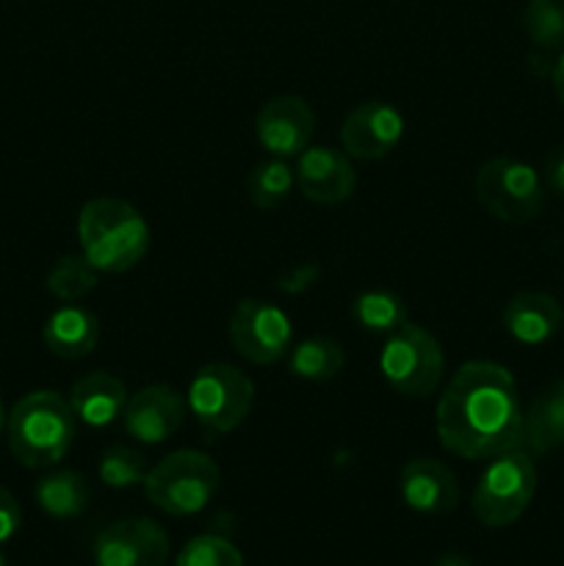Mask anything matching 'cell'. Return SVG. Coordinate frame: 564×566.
<instances>
[{
  "label": "cell",
  "instance_id": "obj_29",
  "mask_svg": "<svg viewBox=\"0 0 564 566\" xmlns=\"http://www.w3.org/2000/svg\"><path fill=\"white\" fill-rule=\"evenodd\" d=\"M542 186H545V191L564 197V144L547 153L545 169H542Z\"/></svg>",
  "mask_w": 564,
  "mask_h": 566
},
{
  "label": "cell",
  "instance_id": "obj_32",
  "mask_svg": "<svg viewBox=\"0 0 564 566\" xmlns=\"http://www.w3.org/2000/svg\"><path fill=\"white\" fill-rule=\"evenodd\" d=\"M6 420H9V415H6L3 401H0V434H3V431H6Z\"/></svg>",
  "mask_w": 564,
  "mask_h": 566
},
{
  "label": "cell",
  "instance_id": "obj_9",
  "mask_svg": "<svg viewBox=\"0 0 564 566\" xmlns=\"http://www.w3.org/2000/svg\"><path fill=\"white\" fill-rule=\"evenodd\" d=\"M230 343L247 363L276 365L293 348L291 318L263 298H241L230 315Z\"/></svg>",
  "mask_w": 564,
  "mask_h": 566
},
{
  "label": "cell",
  "instance_id": "obj_31",
  "mask_svg": "<svg viewBox=\"0 0 564 566\" xmlns=\"http://www.w3.org/2000/svg\"><path fill=\"white\" fill-rule=\"evenodd\" d=\"M431 566H473V562L468 556H462V553H442V556L435 558Z\"/></svg>",
  "mask_w": 564,
  "mask_h": 566
},
{
  "label": "cell",
  "instance_id": "obj_23",
  "mask_svg": "<svg viewBox=\"0 0 564 566\" xmlns=\"http://www.w3.org/2000/svg\"><path fill=\"white\" fill-rule=\"evenodd\" d=\"M523 31L534 50L562 53L564 50V0H529L523 9Z\"/></svg>",
  "mask_w": 564,
  "mask_h": 566
},
{
  "label": "cell",
  "instance_id": "obj_1",
  "mask_svg": "<svg viewBox=\"0 0 564 566\" xmlns=\"http://www.w3.org/2000/svg\"><path fill=\"white\" fill-rule=\"evenodd\" d=\"M523 420L518 381L495 363H464L437 398V437L464 462H490L523 448Z\"/></svg>",
  "mask_w": 564,
  "mask_h": 566
},
{
  "label": "cell",
  "instance_id": "obj_21",
  "mask_svg": "<svg viewBox=\"0 0 564 566\" xmlns=\"http://www.w3.org/2000/svg\"><path fill=\"white\" fill-rule=\"evenodd\" d=\"M343 365H346V354L341 343L332 337H307L288 352V370L296 379L313 381V385L332 381L341 374Z\"/></svg>",
  "mask_w": 564,
  "mask_h": 566
},
{
  "label": "cell",
  "instance_id": "obj_26",
  "mask_svg": "<svg viewBox=\"0 0 564 566\" xmlns=\"http://www.w3.org/2000/svg\"><path fill=\"white\" fill-rule=\"evenodd\" d=\"M100 481L111 490H127V486L144 484L147 479V459H144L142 451L130 446H122V442H114L103 451L97 464Z\"/></svg>",
  "mask_w": 564,
  "mask_h": 566
},
{
  "label": "cell",
  "instance_id": "obj_8",
  "mask_svg": "<svg viewBox=\"0 0 564 566\" xmlns=\"http://www.w3.org/2000/svg\"><path fill=\"white\" fill-rule=\"evenodd\" d=\"M473 193L481 208L503 224H529L545 205V186L534 166L518 158H492L479 166Z\"/></svg>",
  "mask_w": 564,
  "mask_h": 566
},
{
  "label": "cell",
  "instance_id": "obj_28",
  "mask_svg": "<svg viewBox=\"0 0 564 566\" xmlns=\"http://www.w3.org/2000/svg\"><path fill=\"white\" fill-rule=\"evenodd\" d=\"M22 525V509L17 503V497L11 495L6 486H0V545L9 542L11 536L20 531Z\"/></svg>",
  "mask_w": 564,
  "mask_h": 566
},
{
  "label": "cell",
  "instance_id": "obj_13",
  "mask_svg": "<svg viewBox=\"0 0 564 566\" xmlns=\"http://www.w3.org/2000/svg\"><path fill=\"white\" fill-rule=\"evenodd\" d=\"M254 133L271 158H296L313 142L315 114L302 97L282 94L258 111Z\"/></svg>",
  "mask_w": 564,
  "mask_h": 566
},
{
  "label": "cell",
  "instance_id": "obj_14",
  "mask_svg": "<svg viewBox=\"0 0 564 566\" xmlns=\"http://www.w3.org/2000/svg\"><path fill=\"white\" fill-rule=\"evenodd\" d=\"M296 186L315 205H341L357 188V171L343 149L307 147L296 160Z\"/></svg>",
  "mask_w": 564,
  "mask_h": 566
},
{
  "label": "cell",
  "instance_id": "obj_18",
  "mask_svg": "<svg viewBox=\"0 0 564 566\" xmlns=\"http://www.w3.org/2000/svg\"><path fill=\"white\" fill-rule=\"evenodd\" d=\"M523 448L536 457L564 451V379L547 385L525 409Z\"/></svg>",
  "mask_w": 564,
  "mask_h": 566
},
{
  "label": "cell",
  "instance_id": "obj_30",
  "mask_svg": "<svg viewBox=\"0 0 564 566\" xmlns=\"http://www.w3.org/2000/svg\"><path fill=\"white\" fill-rule=\"evenodd\" d=\"M551 83H553V92H556V99L562 103V108H564V50L558 53V59L553 61Z\"/></svg>",
  "mask_w": 564,
  "mask_h": 566
},
{
  "label": "cell",
  "instance_id": "obj_25",
  "mask_svg": "<svg viewBox=\"0 0 564 566\" xmlns=\"http://www.w3.org/2000/svg\"><path fill=\"white\" fill-rule=\"evenodd\" d=\"M100 271L83 254H64L48 271V291L64 304H75L86 298L97 287Z\"/></svg>",
  "mask_w": 564,
  "mask_h": 566
},
{
  "label": "cell",
  "instance_id": "obj_11",
  "mask_svg": "<svg viewBox=\"0 0 564 566\" xmlns=\"http://www.w3.org/2000/svg\"><path fill=\"white\" fill-rule=\"evenodd\" d=\"M188 401L169 385H149L127 396L122 409V429L142 446H160L186 423Z\"/></svg>",
  "mask_w": 564,
  "mask_h": 566
},
{
  "label": "cell",
  "instance_id": "obj_10",
  "mask_svg": "<svg viewBox=\"0 0 564 566\" xmlns=\"http://www.w3.org/2000/svg\"><path fill=\"white\" fill-rule=\"evenodd\" d=\"M92 553L94 566H166L171 547L155 520L133 517L100 531Z\"/></svg>",
  "mask_w": 564,
  "mask_h": 566
},
{
  "label": "cell",
  "instance_id": "obj_20",
  "mask_svg": "<svg viewBox=\"0 0 564 566\" xmlns=\"http://www.w3.org/2000/svg\"><path fill=\"white\" fill-rule=\"evenodd\" d=\"M39 509L53 520H75L81 517L92 501V486L75 470H55V473L42 475L36 481Z\"/></svg>",
  "mask_w": 564,
  "mask_h": 566
},
{
  "label": "cell",
  "instance_id": "obj_4",
  "mask_svg": "<svg viewBox=\"0 0 564 566\" xmlns=\"http://www.w3.org/2000/svg\"><path fill=\"white\" fill-rule=\"evenodd\" d=\"M219 464L202 451H171L149 468L144 479V497L158 512L169 517H191L199 514L219 492Z\"/></svg>",
  "mask_w": 564,
  "mask_h": 566
},
{
  "label": "cell",
  "instance_id": "obj_22",
  "mask_svg": "<svg viewBox=\"0 0 564 566\" xmlns=\"http://www.w3.org/2000/svg\"><path fill=\"white\" fill-rule=\"evenodd\" d=\"M352 318L370 335H393L407 324V304L393 291H365L354 298Z\"/></svg>",
  "mask_w": 564,
  "mask_h": 566
},
{
  "label": "cell",
  "instance_id": "obj_7",
  "mask_svg": "<svg viewBox=\"0 0 564 566\" xmlns=\"http://www.w3.org/2000/svg\"><path fill=\"white\" fill-rule=\"evenodd\" d=\"M379 370L387 387L398 396L429 398L446 376V354L429 329L407 321L385 337Z\"/></svg>",
  "mask_w": 564,
  "mask_h": 566
},
{
  "label": "cell",
  "instance_id": "obj_2",
  "mask_svg": "<svg viewBox=\"0 0 564 566\" xmlns=\"http://www.w3.org/2000/svg\"><path fill=\"white\" fill-rule=\"evenodd\" d=\"M77 418L70 401L55 390H33L11 407L6 420L9 451L22 468L44 470L70 453Z\"/></svg>",
  "mask_w": 564,
  "mask_h": 566
},
{
  "label": "cell",
  "instance_id": "obj_17",
  "mask_svg": "<svg viewBox=\"0 0 564 566\" xmlns=\"http://www.w3.org/2000/svg\"><path fill=\"white\" fill-rule=\"evenodd\" d=\"M66 401L81 423H86L88 429H105L122 418V409L127 403V387L108 370H92L72 385Z\"/></svg>",
  "mask_w": 564,
  "mask_h": 566
},
{
  "label": "cell",
  "instance_id": "obj_24",
  "mask_svg": "<svg viewBox=\"0 0 564 566\" xmlns=\"http://www.w3.org/2000/svg\"><path fill=\"white\" fill-rule=\"evenodd\" d=\"M293 186H296V175L285 164V158H269L249 171L247 193L254 208L274 210L288 202Z\"/></svg>",
  "mask_w": 564,
  "mask_h": 566
},
{
  "label": "cell",
  "instance_id": "obj_15",
  "mask_svg": "<svg viewBox=\"0 0 564 566\" xmlns=\"http://www.w3.org/2000/svg\"><path fill=\"white\" fill-rule=\"evenodd\" d=\"M398 492H401L407 509L426 514V517H440L459 506L457 479L446 464L429 457L404 464L401 475H398Z\"/></svg>",
  "mask_w": 564,
  "mask_h": 566
},
{
  "label": "cell",
  "instance_id": "obj_33",
  "mask_svg": "<svg viewBox=\"0 0 564 566\" xmlns=\"http://www.w3.org/2000/svg\"><path fill=\"white\" fill-rule=\"evenodd\" d=\"M0 566H6V556H3V553H0Z\"/></svg>",
  "mask_w": 564,
  "mask_h": 566
},
{
  "label": "cell",
  "instance_id": "obj_6",
  "mask_svg": "<svg viewBox=\"0 0 564 566\" xmlns=\"http://www.w3.org/2000/svg\"><path fill=\"white\" fill-rule=\"evenodd\" d=\"M536 492V468L534 459L525 448L506 451L490 459L484 473L479 475L473 490L476 520L487 528H506L518 523L531 506Z\"/></svg>",
  "mask_w": 564,
  "mask_h": 566
},
{
  "label": "cell",
  "instance_id": "obj_16",
  "mask_svg": "<svg viewBox=\"0 0 564 566\" xmlns=\"http://www.w3.org/2000/svg\"><path fill=\"white\" fill-rule=\"evenodd\" d=\"M501 324L512 340L523 343V346H542L562 332L564 307L551 293H514L503 307Z\"/></svg>",
  "mask_w": 564,
  "mask_h": 566
},
{
  "label": "cell",
  "instance_id": "obj_5",
  "mask_svg": "<svg viewBox=\"0 0 564 566\" xmlns=\"http://www.w3.org/2000/svg\"><path fill=\"white\" fill-rule=\"evenodd\" d=\"M188 412L208 440L236 431L254 403V381L227 363H210L194 374L186 392Z\"/></svg>",
  "mask_w": 564,
  "mask_h": 566
},
{
  "label": "cell",
  "instance_id": "obj_3",
  "mask_svg": "<svg viewBox=\"0 0 564 566\" xmlns=\"http://www.w3.org/2000/svg\"><path fill=\"white\" fill-rule=\"evenodd\" d=\"M77 241L83 258L105 274L136 269L149 252V227L125 199H92L77 213Z\"/></svg>",
  "mask_w": 564,
  "mask_h": 566
},
{
  "label": "cell",
  "instance_id": "obj_19",
  "mask_svg": "<svg viewBox=\"0 0 564 566\" xmlns=\"http://www.w3.org/2000/svg\"><path fill=\"white\" fill-rule=\"evenodd\" d=\"M48 352L59 359H83L100 340V321L77 304H64L48 318L42 329Z\"/></svg>",
  "mask_w": 564,
  "mask_h": 566
},
{
  "label": "cell",
  "instance_id": "obj_27",
  "mask_svg": "<svg viewBox=\"0 0 564 566\" xmlns=\"http://www.w3.org/2000/svg\"><path fill=\"white\" fill-rule=\"evenodd\" d=\"M175 566H243V556L232 542L202 534L186 542V547L177 553Z\"/></svg>",
  "mask_w": 564,
  "mask_h": 566
},
{
  "label": "cell",
  "instance_id": "obj_12",
  "mask_svg": "<svg viewBox=\"0 0 564 566\" xmlns=\"http://www.w3.org/2000/svg\"><path fill=\"white\" fill-rule=\"evenodd\" d=\"M404 136V116L396 105L359 103L348 111L341 125V144L348 158L357 160H382L398 147Z\"/></svg>",
  "mask_w": 564,
  "mask_h": 566
}]
</instances>
